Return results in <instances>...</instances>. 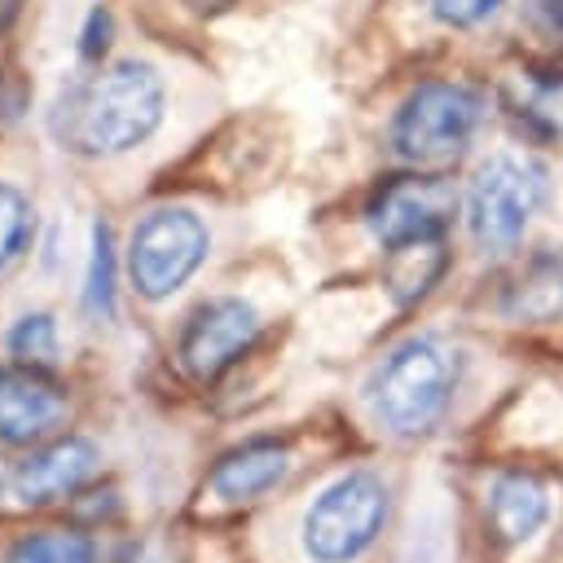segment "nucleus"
Listing matches in <instances>:
<instances>
[{"mask_svg": "<svg viewBox=\"0 0 563 563\" xmlns=\"http://www.w3.org/2000/svg\"><path fill=\"white\" fill-rule=\"evenodd\" d=\"M84 303H88V312L97 321L114 317V246H110V224H101V220L92 229V260H88Z\"/></svg>", "mask_w": 563, "mask_h": 563, "instance_id": "f3484780", "label": "nucleus"}, {"mask_svg": "<svg viewBox=\"0 0 563 563\" xmlns=\"http://www.w3.org/2000/svg\"><path fill=\"white\" fill-rule=\"evenodd\" d=\"M163 123V79L150 62H114L66 92L53 132L75 154H123Z\"/></svg>", "mask_w": 563, "mask_h": 563, "instance_id": "f257e3e1", "label": "nucleus"}, {"mask_svg": "<svg viewBox=\"0 0 563 563\" xmlns=\"http://www.w3.org/2000/svg\"><path fill=\"white\" fill-rule=\"evenodd\" d=\"M497 4L501 0H431V13L449 26H475L488 13H497Z\"/></svg>", "mask_w": 563, "mask_h": 563, "instance_id": "aec40b11", "label": "nucleus"}, {"mask_svg": "<svg viewBox=\"0 0 563 563\" xmlns=\"http://www.w3.org/2000/svg\"><path fill=\"white\" fill-rule=\"evenodd\" d=\"M31 238H35V211H31L26 194L18 185L0 180V277L26 255Z\"/></svg>", "mask_w": 563, "mask_h": 563, "instance_id": "dca6fc26", "label": "nucleus"}, {"mask_svg": "<svg viewBox=\"0 0 563 563\" xmlns=\"http://www.w3.org/2000/svg\"><path fill=\"white\" fill-rule=\"evenodd\" d=\"M387 523V484L374 471H347L303 515V550L317 563L361 559Z\"/></svg>", "mask_w": 563, "mask_h": 563, "instance_id": "20e7f679", "label": "nucleus"}, {"mask_svg": "<svg viewBox=\"0 0 563 563\" xmlns=\"http://www.w3.org/2000/svg\"><path fill=\"white\" fill-rule=\"evenodd\" d=\"M101 453L88 435H66V440H53L48 449L31 453L18 471H13V493L18 501L26 506H48V501H62L70 497L75 488H84L97 471Z\"/></svg>", "mask_w": 563, "mask_h": 563, "instance_id": "1a4fd4ad", "label": "nucleus"}, {"mask_svg": "<svg viewBox=\"0 0 563 563\" xmlns=\"http://www.w3.org/2000/svg\"><path fill=\"white\" fill-rule=\"evenodd\" d=\"M506 308L515 317H523V321H550V317H559L563 312V260L545 255L532 268H523V277L510 290Z\"/></svg>", "mask_w": 563, "mask_h": 563, "instance_id": "4468645a", "label": "nucleus"}, {"mask_svg": "<svg viewBox=\"0 0 563 563\" xmlns=\"http://www.w3.org/2000/svg\"><path fill=\"white\" fill-rule=\"evenodd\" d=\"M207 224L185 207H158L150 211L128 246V273L141 299H167L176 295L198 264L207 260Z\"/></svg>", "mask_w": 563, "mask_h": 563, "instance_id": "423d86ee", "label": "nucleus"}, {"mask_svg": "<svg viewBox=\"0 0 563 563\" xmlns=\"http://www.w3.org/2000/svg\"><path fill=\"white\" fill-rule=\"evenodd\" d=\"M440 273H444V251H440V238H427V242H405V246H387V268H383V282H387V290H391L400 303L422 299Z\"/></svg>", "mask_w": 563, "mask_h": 563, "instance_id": "ddd939ff", "label": "nucleus"}, {"mask_svg": "<svg viewBox=\"0 0 563 563\" xmlns=\"http://www.w3.org/2000/svg\"><path fill=\"white\" fill-rule=\"evenodd\" d=\"M528 114H532L537 123H545L550 132H563V70L550 75V79H537V84H532Z\"/></svg>", "mask_w": 563, "mask_h": 563, "instance_id": "6ab92c4d", "label": "nucleus"}, {"mask_svg": "<svg viewBox=\"0 0 563 563\" xmlns=\"http://www.w3.org/2000/svg\"><path fill=\"white\" fill-rule=\"evenodd\" d=\"M457 211V194L444 176H391L374 189L365 220L383 246H405V242H427L440 238L444 224Z\"/></svg>", "mask_w": 563, "mask_h": 563, "instance_id": "0eeeda50", "label": "nucleus"}, {"mask_svg": "<svg viewBox=\"0 0 563 563\" xmlns=\"http://www.w3.org/2000/svg\"><path fill=\"white\" fill-rule=\"evenodd\" d=\"M66 413L62 391L26 365H0V440L31 444L48 435Z\"/></svg>", "mask_w": 563, "mask_h": 563, "instance_id": "9d476101", "label": "nucleus"}, {"mask_svg": "<svg viewBox=\"0 0 563 563\" xmlns=\"http://www.w3.org/2000/svg\"><path fill=\"white\" fill-rule=\"evenodd\" d=\"M9 352L18 356V365L26 369H48L57 361V321L48 312H26L13 330H9Z\"/></svg>", "mask_w": 563, "mask_h": 563, "instance_id": "a211bd4d", "label": "nucleus"}, {"mask_svg": "<svg viewBox=\"0 0 563 563\" xmlns=\"http://www.w3.org/2000/svg\"><path fill=\"white\" fill-rule=\"evenodd\" d=\"M479 119H484V97L475 88L427 79L400 101L391 119V150L413 167H440L471 145Z\"/></svg>", "mask_w": 563, "mask_h": 563, "instance_id": "7ed1b4c3", "label": "nucleus"}, {"mask_svg": "<svg viewBox=\"0 0 563 563\" xmlns=\"http://www.w3.org/2000/svg\"><path fill=\"white\" fill-rule=\"evenodd\" d=\"M106 35H110V13H106V9H92V13H88V31H84V44H79V53H84V57H97V53H106V44H110Z\"/></svg>", "mask_w": 563, "mask_h": 563, "instance_id": "412c9836", "label": "nucleus"}, {"mask_svg": "<svg viewBox=\"0 0 563 563\" xmlns=\"http://www.w3.org/2000/svg\"><path fill=\"white\" fill-rule=\"evenodd\" d=\"M4 563H97V550H92V537L88 532H75V528H44V532H31L22 537Z\"/></svg>", "mask_w": 563, "mask_h": 563, "instance_id": "2eb2a0df", "label": "nucleus"}, {"mask_svg": "<svg viewBox=\"0 0 563 563\" xmlns=\"http://www.w3.org/2000/svg\"><path fill=\"white\" fill-rule=\"evenodd\" d=\"M453 352L435 339H405L374 374L369 396H374V413L400 431V435H418L431 431L453 396Z\"/></svg>", "mask_w": 563, "mask_h": 563, "instance_id": "f03ea898", "label": "nucleus"}, {"mask_svg": "<svg viewBox=\"0 0 563 563\" xmlns=\"http://www.w3.org/2000/svg\"><path fill=\"white\" fill-rule=\"evenodd\" d=\"M541 198H545L541 163L519 158V154H493L475 172L471 194H466V229H471L475 246L488 255L510 251L523 238Z\"/></svg>", "mask_w": 563, "mask_h": 563, "instance_id": "39448f33", "label": "nucleus"}, {"mask_svg": "<svg viewBox=\"0 0 563 563\" xmlns=\"http://www.w3.org/2000/svg\"><path fill=\"white\" fill-rule=\"evenodd\" d=\"M260 334V317L251 303L242 299H207L185 334H180V365L198 378V383H211L220 378Z\"/></svg>", "mask_w": 563, "mask_h": 563, "instance_id": "6e6552de", "label": "nucleus"}, {"mask_svg": "<svg viewBox=\"0 0 563 563\" xmlns=\"http://www.w3.org/2000/svg\"><path fill=\"white\" fill-rule=\"evenodd\" d=\"M550 515V493L537 475H523V471H506L493 479V493H488V519H493V532L506 541V545H519L528 541Z\"/></svg>", "mask_w": 563, "mask_h": 563, "instance_id": "f8f14e48", "label": "nucleus"}, {"mask_svg": "<svg viewBox=\"0 0 563 563\" xmlns=\"http://www.w3.org/2000/svg\"><path fill=\"white\" fill-rule=\"evenodd\" d=\"M13 13H18V0H0V31L13 22Z\"/></svg>", "mask_w": 563, "mask_h": 563, "instance_id": "5701e85b", "label": "nucleus"}, {"mask_svg": "<svg viewBox=\"0 0 563 563\" xmlns=\"http://www.w3.org/2000/svg\"><path fill=\"white\" fill-rule=\"evenodd\" d=\"M290 471V453L277 440H251L233 453H224L211 471V493L224 501H251L268 488H277Z\"/></svg>", "mask_w": 563, "mask_h": 563, "instance_id": "9b49d317", "label": "nucleus"}, {"mask_svg": "<svg viewBox=\"0 0 563 563\" xmlns=\"http://www.w3.org/2000/svg\"><path fill=\"white\" fill-rule=\"evenodd\" d=\"M532 18L550 40H563V0H532Z\"/></svg>", "mask_w": 563, "mask_h": 563, "instance_id": "4be33fe9", "label": "nucleus"}]
</instances>
